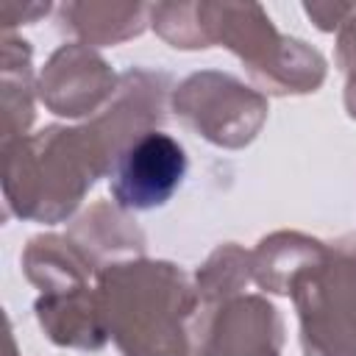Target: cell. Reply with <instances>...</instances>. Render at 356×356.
I'll return each mask as SVG.
<instances>
[{"mask_svg": "<svg viewBox=\"0 0 356 356\" xmlns=\"http://www.w3.org/2000/svg\"><path fill=\"white\" fill-rule=\"evenodd\" d=\"M103 320L122 356H214L209 312L172 261L128 259L95 278Z\"/></svg>", "mask_w": 356, "mask_h": 356, "instance_id": "6da1fadb", "label": "cell"}, {"mask_svg": "<svg viewBox=\"0 0 356 356\" xmlns=\"http://www.w3.org/2000/svg\"><path fill=\"white\" fill-rule=\"evenodd\" d=\"M103 175L108 161L86 125H47L3 145V197L19 220H70Z\"/></svg>", "mask_w": 356, "mask_h": 356, "instance_id": "7a4b0ae2", "label": "cell"}, {"mask_svg": "<svg viewBox=\"0 0 356 356\" xmlns=\"http://www.w3.org/2000/svg\"><path fill=\"white\" fill-rule=\"evenodd\" d=\"M209 44L231 50L261 95H312L323 86L328 64L303 39L284 36L259 3H200Z\"/></svg>", "mask_w": 356, "mask_h": 356, "instance_id": "3957f363", "label": "cell"}, {"mask_svg": "<svg viewBox=\"0 0 356 356\" xmlns=\"http://www.w3.org/2000/svg\"><path fill=\"white\" fill-rule=\"evenodd\" d=\"M303 356H356V231L328 242L289 292Z\"/></svg>", "mask_w": 356, "mask_h": 356, "instance_id": "277c9868", "label": "cell"}, {"mask_svg": "<svg viewBox=\"0 0 356 356\" xmlns=\"http://www.w3.org/2000/svg\"><path fill=\"white\" fill-rule=\"evenodd\" d=\"M170 108L192 134L225 150L248 147L270 114L267 95L220 70L186 75L172 89Z\"/></svg>", "mask_w": 356, "mask_h": 356, "instance_id": "5b68a950", "label": "cell"}, {"mask_svg": "<svg viewBox=\"0 0 356 356\" xmlns=\"http://www.w3.org/2000/svg\"><path fill=\"white\" fill-rule=\"evenodd\" d=\"M172 100V81L161 70L131 67L120 75L114 97L95 114L86 125L100 153L108 161V172L117 156L136 142L139 136L159 131L167 120V108Z\"/></svg>", "mask_w": 356, "mask_h": 356, "instance_id": "8992f818", "label": "cell"}, {"mask_svg": "<svg viewBox=\"0 0 356 356\" xmlns=\"http://www.w3.org/2000/svg\"><path fill=\"white\" fill-rule=\"evenodd\" d=\"M186 167L184 145L164 131H150L117 156L108 172L111 200L125 211L159 209L181 189Z\"/></svg>", "mask_w": 356, "mask_h": 356, "instance_id": "52a82bcc", "label": "cell"}, {"mask_svg": "<svg viewBox=\"0 0 356 356\" xmlns=\"http://www.w3.org/2000/svg\"><path fill=\"white\" fill-rule=\"evenodd\" d=\"M117 81L120 75L95 47L70 42L53 50V56L44 61L36 78V92L44 108L56 117L92 120L114 97Z\"/></svg>", "mask_w": 356, "mask_h": 356, "instance_id": "ba28073f", "label": "cell"}, {"mask_svg": "<svg viewBox=\"0 0 356 356\" xmlns=\"http://www.w3.org/2000/svg\"><path fill=\"white\" fill-rule=\"evenodd\" d=\"M284 320L264 295H239L220 306L211 323L214 356H264L281 353Z\"/></svg>", "mask_w": 356, "mask_h": 356, "instance_id": "9c48e42d", "label": "cell"}, {"mask_svg": "<svg viewBox=\"0 0 356 356\" xmlns=\"http://www.w3.org/2000/svg\"><path fill=\"white\" fill-rule=\"evenodd\" d=\"M33 314L44 337L58 348L75 350H100L111 337L103 320L97 286H81L56 295H39Z\"/></svg>", "mask_w": 356, "mask_h": 356, "instance_id": "30bf717a", "label": "cell"}, {"mask_svg": "<svg viewBox=\"0 0 356 356\" xmlns=\"http://www.w3.org/2000/svg\"><path fill=\"white\" fill-rule=\"evenodd\" d=\"M67 236L86 253L97 273L117 261L142 259L147 248L145 231L136 225L131 211L120 209L114 200L92 203L78 220H72Z\"/></svg>", "mask_w": 356, "mask_h": 356, "instance_id": "8fae6325", "label": "cell"}, {"mask_svg": "<svg viewBox=\"0 0 356 356\" xmlns=\"http://www.w3.org/2000/svg\"><path fill=\"white\" fill-rule=\"evenodd\" d=\"M22 273L39 295H56L89 286L97 267L67 234H36L22 250Z\"/></svg>", "mask_w": 356, "mask_h": 356, "instance_id": "7c38bea8", "label": "cell"}, {"mask_svg": "<svg viewBox=\"0 0 356 356\" xmlns=\"http://www.w3.org/2000/svg\"><path fill=\"white\" fill-rule=\"evenodd\" d=\"M328 242L300 231H273L259 239L253 253V284L273 295H289L303 270L325 256Z\"/></svg>", "mask_w": 356, "mask_h": 356, "instance_id": "4fadbf2b", "label": "cell"}, {"mask_svg": "<svg viewBox=\"0 0 356 356\" xmlns=\"http://www.w3.org/2000/svg\"><path fill=\"white\" fill-rule=\"evenodd\" d=\"M61 28L78 36V42L89 47H108L128 42L150 25V6L147 3H108V0H89V3H64L58 8Z\"/></svg>", "mask_w": 356, "mask_h": 356, "instance_id": "5bb4252c", "label": "cell"}, {"mask_svg": "<svg viewBox=\"0 0 356 356\" xmlns=\"http://www.w3.org/2000/svg\"><path fill=\"white\" fill-rule=\"evenodd\" d=\"M0 103H3V145L28 136L33 125V97L36 81H33V53L31 44L11 31L3 33L0 47Z\"/></svg>", "mask_w": 356, "mask_h": 356, "instance_id": "9a60e30c", "label": "cell"}, {"mask_svg": "<svg viewBox=\"0 0 356 356\" xmlns=\"http://www.w3.org/2000/svg\"><path fill=\"white\" fill-rule=\"evenodd\" d=\"M192 281L200 303L217 314L220 306L245 295V286L253 281V253L236 242H222L195 270Z\"/></svg>", "mask_w": 356, "mask_h": 356, "instance_id": "2e32d148", "label": "cell"}, {"mask_svg": "<svg viewBox=\"0 0 356 356\" xmlns=\"http://www.w3.org/2000/svg\"><path fill=\"white\" fill-rule=\"evenodd\" d=\"M153 31L175 50H206V22L200 17V3H156L150 6Z\"/></svg>", "mask_w": 356, "mask_h": 356, "instance_id": "e0dca14e", "label": "cell"}, {"mask_svg": "<svg viewBox=\"0 0 356 356\" xmlns=\"http://www.w3.org/2000/svg\"><path fill=\"white\" fill-rule=\"evenodd\" d=\"M334 64L339 67V72L345 75V81H353L356 83V8H353V14L337 31Z\"/></svg>", "mask_w": 356, "mask_h": 356, "instance_id": "ac0fdd59", "label": "cell"}, {"mask_svg": "<svg viewBox=\"0 0 356 356\" xmlns=\"http://www.w3.org/2000/svg\"><path fill=\"white\" fill-rule=\"evenodd\" d=\"M356 3H303L306 17L325 33L339 31V25L353 14Z\"/></svg>", "mask_w": 356, "mask_h": 356, "instance_id": "d6986e66", "label": "cell"}, {"mask_svg": "<svg viewBox=\"0 0 356 356\" xmlns=\"http://www.w3.org/2000/svg\"><path fill=\"white\" fill-rule=\"evenodd\" d=\"M47 11H50V3H22V6L3 3V25H6V31H11L14 25H19V22L28 25V22L44 17Z\"/></svg>", "mask_w": 356, "mask_h": 356, "instance_id": "ffe728a7", "label": "cell"}, {"mask_svg": "<svg viewBox=\"0 0 356 356\" xmlns=\"http://www.w3.org/2000/svg\"><path fill=\"white\" fill-rule=\"evenodd\" d=\"M345 108H348V117L356 120V83L353 81H345Z\"/></svg>", "mask_w": 356, "mask_h": 356, "instance_id": "44dd1931", "label": "cell"}, {"mask_svg": "<svg viewBox=\"0 0 356 356\" xmlns=\"http://www.w3.org/2000/svg\"><path fill=\"white\" fill-rule=\"evenodd\" d=\"M264 356H281V353H264Z\"/></svg>", "mask_w": 356, "mask_h": 356, "instance_id": "7402d4cb", "label": "cell"}]
</instances>
